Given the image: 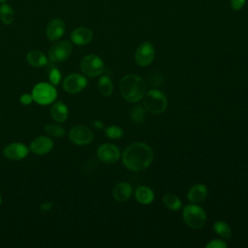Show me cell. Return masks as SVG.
I'll use <instances>...</instances> for the list:
<instances>
[{"mask_svg":"<svg viewBox=\"0 0 248 248\" xmlns=\"http://www.w3.org/2000/svg\"><path fill=\"white\" fill-rule=\"evenodd\" d=\"M153 157V151L149 145L143 142H134L123 151L122 162L130 170L140 171L151 165Z\"/></svg>","mask_w":248,"mask_h":248,"instance_id":"1","label":"cell"},{"mask_svg":"<svg viewBox=\"0 0 248 248\" xmlns=\"http://www.w3.org/2000/svg\"><path fill=\"white\" fill-rule=\"evenodd\" d=\"M119 89L122 97L126 101L136 103L143 98L145 94V83L140 76L129 74L122 78Z\"/></svg>","mask_w":248,"mask_h":248,"instance_id":"2","label":"cell"},{"mask_svg":"<svg viewBox=\"0 0 248 248\" xmlns=\"http://www.w3.org/2000/svg\"><path fill=\"white\" fill-rule=\"evenodd\" d=\"M143 106L150 113L159 114L166 110L168 107V99L163 92L152 89L144 94Z\"/></svg>","mask_w":248,"mask_h":248,"instance_id":"3","label":"cell"},{"mask_svg":"<svg viewBox=\"0 0 248 248\" xmlns=\"http://www.w3.org/2000/svg\"><path fill=\"white\" fill-rule=\"evenodd\" d=\"M185 224L192 229H201L206 221V214L204 210L198 204H188L183 208L182 212Z\"/></svg>","mask_w":248,"mask_h":248,"instance_id":"4","label":"cell"},{"mask_svg":"<svg viewBox=\"0 0 248 248\" xmlns=\"http://www.w3.org/2000/svg\"><path fill=\"white\" fill-rule=\"evenodd\" d=\"M33 100L40 105L51 104L57 97V91L52 84L40 82L32 90Z\"/></svg>","mask_w":248,"mask_h":248,"instance_id":"5","label":"cell"},{"mask_svg":"<svg viewBox=\"0 0 248 248\" xmlns=\"http://www.w3.org/2000/svg\"><path fill=\"white\" fill-rule=\"evenodd\" d=\"M80 70L87 77H97L104 72V62L99 56L88 54L81 59Z\"/></svg>","mask_w":248,"mask_h":248,"instance_id":"6","label":"cell"},{"mask_svg":"<svg viewBox=\"0 0 248 248\" xmlns=\"http://www.w3.org/2000/svg\"><path fill=\"white\" fill-rule=\"evenodd\" d=\"M72 49H73V46L69 41L67 40L59 41L50 47L48 51L49 59L55 63L62 62L71 55Z\"/></svg>","mask_w":248,"mask_h":248,"instance_id":"7","label":"cell"},{"mask_svg":"<svg viewBox=\"0 0 248 248\" xmlns=\"http://www.w3.org/2000/svg\"><path fill=\"white\" fill-rule=\"evenodd\" d=\"M69 139L78 145H85L93 140L92 131L83 125H77L69 132Z\"/></svg>","mask_w":248,"mask_h":248,"instance_id":"8","label":"cell"},{"mask_svg":"<svg viewBox=\"0 0 248 248\" xmlns=\"http://www.w3.org/2000/svg\"><path fill=\"white\" fill-rule=\"evenodd\" d=\"M155 56V49L151 43L144 42L137 48L135 52V60L138 65L141 67L151 64Z\"/></svg>","mask_w":248,"mask_h":248,"instance_id":"9","label":"cell"},{"mask_svg":"<svg viewBox=\"0 0 248 248\" xmlns=\"http://www.w3.org/2000/svg\"><path fill=\"white\" fill-rule=\"evenodd\" d=\"M98 158L106 164H113L120 158L119 148L112 143H103L97 149Z\"/></svg>","mask_w":248,"mask_h":248,"instance_id":"10","label":"cell"},{"mask_svg":"<svg viewBox=\"0 0 248 248\" xmlns=\"http://www.w3.org/2000/svg\"><path fill=\"white\" fill-rule=\"evenodd\" d=\"M87 85V79L79 74H71L63 80V88L66 92L76 94L82 91Z\"/></svg>","mask_w":248,"mask_h":248,"instance_id":"11","label":"cell"},{"mask_svg":"<svg viewBox=\"0 0 248 248\" xmlns=\"http://www.w3.org/2000/svg\"><path fill=\"white\" fill-rule=\"evenodd\" d=\"M28 152H29L28 147L25 144L20 142L10 143L3 150L5 157L14 161H17L25 158Z\"/></svg>","mask_w":248,"mask_h":248,"instance_id":"12","label":"cell"},{"mask_svg":"<svg viewBox=\"0 0 248 248\" xmlns=\"http://www.w3.org/2000/svg\"><path fill=\"white\" fill-rule=\"evenodd\" d=\"M65 32V23L61 18L51 19L46 27V36L49 41L59 40Z\"/></svg>","mask_w":248,"mask_h":248,"instance_id":"13","label":"cell"},{"mask_svg":"<svg viewBox=\"0 0 248 248\" xmlns=\"http://www.w3.org/2000/svg\"><path fill=\"white\" fill-rule=\"evenodd\" d=\"M53 147V141L44 136L37 137L30 143V150L37 155H45L48 153Z\"/></svg>","mask_w":248,"mask_h":248,"instance_id":"14","label":"cell"},{"mask_svg":"<svg viewBox=\"0 0 248 248\" xmlns=\"http://www.w3.org/2000/svg\"><path fill=\"white\" fill-rule=\"evenodd\" d=\"M93 39V32L84 26L74 29L71 33V41L78 46H84L89 44Z\"/></svg>","mask_w":248,"mask_h":248,"instance_id":"15","label":"cell"},{"mask_svg":"<svg viewBox=\"0 0 248 248\" xmlns=\"http://www.w3.org/2000/svg\"><path fill=\"white\" fill-rule=\"evenodd\" d=\"M132 192V186L128 182H119L114 186L112 190V196L117 202H122L131 197Z\"/></svg>","mask_w":248,"mask_h":248,"instance_id":"16","label":"cell"},{"mask_svg":"<svg viewBox=\"0 0 248 248\" xmlns=\"http://www.w3.org/2000/svg\"><path fill=\"white\" fill-rule=\"evenodd\" d=\"M207 188L203 184H196L188 191L187 198L193 203H199L202 202L207 196Z\"/></svg>","mask_w":248,"mask_h":248,"instance_id":"17","label":"cell"},{"mask_svg":"<svg viewBox=\"0 0 248 248\" xmlns=\"http://www.w3.org/2000/svg\"><path fill=\"white\" fill-rule=\"evenodd\" d=\"M50 114L56 122L62 123L68 117V108L64 103L58 101L52 105L50 108Z\"/></svg>","mask_w":248,"mask_h":248,"instance_id":"18","label":"cell"},{"mask_svg":"<svg viewBox=\"0 0 248 248\" xmlns=\"http://www.w3.org/2000/svg\"><path fill=\"white\" fill-rule=\"evenodd\" d=\"M135 198L141 204H150L154 201V193L147 186H139L136 189Z\"/></svg>","mask_w":248,"mask_h":248,"instance_id":"19","label":"cell"},{"mask_svg":"<svg viewBox=\"0 0 248 248\" xmlns=\"http://www.w3.org/2000/svg\"><path fill=\"white\" fill-rule=\"evenodd\" d=\"M27 62L33 67H43L46 65L47 58L46 55L39 50H31L26 55Z\"/></svg>","mask_w":248,"mask_h":248,"instance_id":"20","label":"cell"},{"mask_svg":"<svg viewBox=\"0 0 248 248\" xmlns=\"http://www.w3.org/2000/svg\"><path fill=\"white\" fill-rule=\"evenodd\" d=\"M0 19L4 24H11L15 19V12L13 8L6 2L0 5Z\"/></svg>","mask_w":248,"mask_h":248,"instance_id":"21","label":"cell"},{"mask_svg":"<svg viewBox=\"0 0 248 248\" xmlns=\"http://www.w3.org/2000/svg\"><path fill=\"white\" fill-rule=\"evenodd\" d=\"M98 88L101 94L105 97L111 95L113 90V84L111 79L108 76H103L100 78L98 81Z\"/></svg>","mask_w":248,"mask_h":248,"instance_id":"22","label":"cell"},{"mask_svg":"<svg viewBox=\"0 0 248 248\" xmlns=\"http://www.w3.org/2000/svg\"><path fill=\"white\" fill-rule=\"evenodd\" d=\"M163 202L167 208H169L170 210H173V211L179 210L182 206L180 199L177 196L172 195V194H166L163 197Z\"/></svg>","mask_w":248,"mask_h":248,"instance_id":"23","label":"cell"},{"mask_svg":"<svg viewBox=\"0 0 248 248\" xmlns=\"http://www.w3.org/2000/svg\"><path fill=\"white\" fill-rule=\"evenodd\" d=\"M213 230L218 235H220L225 239H229L232 236V230L230 226L224 221H221V220L216 221L213 224Z\"/></svg>","mask_w":248,"mask_h":248,"instance_id":"24","label":"cell"},{"mask_svg":"<svg viewBox=\"0 0 248 248\" xmlns=\"http://www.w3.org/2000/svg\"><path fill=\"white\" fill-rule=\"evenodd\" d=\"M45 132L51 136V137H54V138H59V137H62L65 135V129L58 125V124H52V123H49V124H46L45 126Z\"/></svg>","mask_w":248,"mask_h":248,"instance_id":"25","label":"cell"},{"mask_svg":"<svg viewBox=\"0 0 248 248\" xmlns=\"http://www.w3.org/2000/svg\"><path fill=\"white\" fill-rule=\"evenodd\" d=\"M144 116H145L144 109L141 106H136L133 108V109L131 111V119L135 123H137V124L141 123L144 120Z\"/></svg>","mask_w":248,"mask_h":248,"instance_id":"26","label":"cell"},{"mask_svg":"<svg viewBox=\"0 0 248 248\" xmlns=\"http://www.w3.org/2000/svg\"><path fill=\"white\" fill-rule=\"evenodd\" d=\"M105 133L108 139H112V140L120 139L124 135L123 129L118 126H109L106 129Z\"/></svg>","mask_w":248,"mask_h":248,"instance_id":"27","label":"cell"},{"mask_svg":"<svg viewBox=\"0 0 248 248\" xmlns=\"http://www.w3.org/2000/svg\"><path fill=\"white\" fill-rule=\"evenodd\" d=\"M48 78L52 85H57L61 80V73L57 68H53L48 73Z\"/></svg>","mask_w":248,"mask_h":248,"instance_id":"28","label":"cell"},{"mask_svg":"<svg viewBox=\"0 0 248 248\" xmlns=\"http://www.w3.org/2000/svg\"><path fill=\"white\" fill-rule=\"evenodd\" d=\"M206 248H226L227 247V243L224 242L223 240L220 239H213L210 240L206 245Z\"/></svg>","mask_w":248,"mask_h":248,"instance_id":"29","label":"cell"},{"mask_svg":"<svg viewBox=\"0 0 248 248\" xmlns=\"http://www.w3.org/2000/svg\"><path fill=\"white\" fill-rule=\"evenodd\" d=\"M246 0H231L232 9L234 11H239L243 8Z\"/></svg>","mask_w":248,"mask_h":248,"instance_id":"30","label":"cell"},{"mask_svg":"<svg viewBox=\"0 0 248 248\" xmlns=\"http://www.w3.org/2000/svg\"><path fill=\"white\" fill-rule=\"evenodd\" d=\"M19 101H20V103H21L22 105H26V106H27V105H30V104L32 103V101H34V100H33L32 94L25 93V94H23V95L20 96Z\"/></svg>","mask_w":248,"mask_h":248,"instance_id":"31","label":"cell"},{"mask_svg":"<svg viewBox=\"0 0 248 248\" xmlns=\"http://www.w3.org/2000/svg\"><path fill=\"white\" fill-rule=\"evenodd\" d=\"M52 205H53V203L52 202H45V203H43L42 204V206H41V208H42V210L43 211H48L49 209H51V207H52Z\"/></svg>","mask_w":248,"mask_h":248,"instance_id":"32","label":"cell"},{"mask_svg":"<svg viewBox=\"0 0 248 248\" xmlns=\"http://www.w3.org/2000/svg\"><path fill=\"white\" fill-rule=\"evenodd\" d=\"M8 0H0V3H4V2H7Z\"/></svg>","mask_w":248,"mask_h":248,"instance_id":"33","label":"cell"},{"mask_svg":"<svg viewBox=\"0 0 248 248\" xmlns=\"http://www.w3.org/2000/svg\"><path fill=\"white\" fill-rule=\"evenodd\" d=\"M0 204H1V195H0Z\"/></svg>","mask_w":248,"mask_h":248,"instance_id":"34","label":"cell"}]
</instances>
